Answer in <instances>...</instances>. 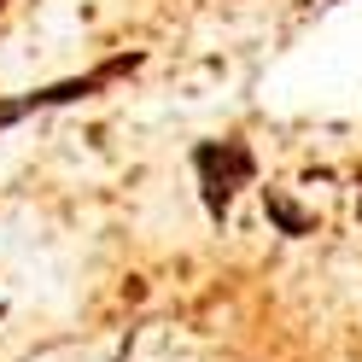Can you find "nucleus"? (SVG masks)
I'll return each mask as SVG.
<instances>
[{
    "label": "nucleus",
    "instance_id": "3",
    "mask_svg": "<svg viewBox=\"0 0 362 362\" xmlns=\"http://www.w3.org/2000/svg\"><path fill=\"white\" fill-rule=\"evenodd\" d=\"M0 6H6V0H0Z\"/></svg>",
    "mask_w": 362,
    "mask_h": 362
},
{
    "label": "nucleus",
    "instance_id": "1",
    "mask_svg": "<svg viewBox=\"0 0 362 362\" xmlns=\"http://www.w3.org/2000/svg\"><path fill=\"white\" fill-rule=\"evenodd\" d=\"M193 175H199V199H205V211L222 222L234 211V193L252 187L257 175V158L245 141H199L193 146Z\"/></svg>",
    "mask_w": 362,
    "mask_h": 362
},
{
    "label": "nucleus",
    "instance_id": "2",
    "mask_svg": "<svg viewBox=\"0 0 362 362\" xmlns=\"http://www.w3.org/2000/svg\"><path fill=\"white\" fill-rule=\"evenodd\" d=\"M269 216H275V222H281L286 234H310V216H304L298 205H292L286 193H269Z\"/></svg>",
    "mask_w": 362,
    "mask_h": 362
}]
</instances>
